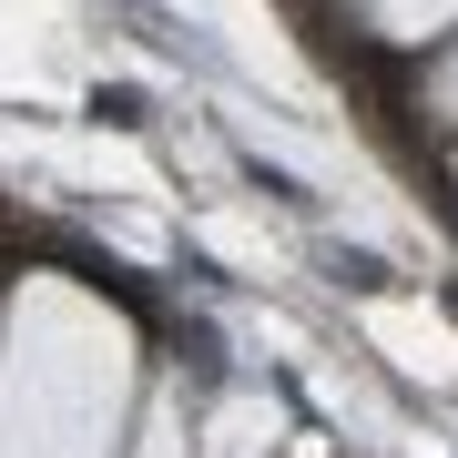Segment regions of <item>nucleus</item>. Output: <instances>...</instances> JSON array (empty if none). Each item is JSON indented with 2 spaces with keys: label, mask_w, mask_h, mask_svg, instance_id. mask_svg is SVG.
<instances>
[{
  "label": "nucleus",
  "mask_w": 458,
  "mask_h": 458,
  "mask_svg": "<svg viewBox=\"0 0 458 458\" xmlns=\"http://www.w3.org/2000/svg\"><path fill=\"white\" fill-rule=\"evenodd\" d=\"M92 113H102V123H123V132H132V123H143V92H132V82H102V92H92Z\"/></svg>",
  "instance_id": "nucleus-1"
}]
</instances>
